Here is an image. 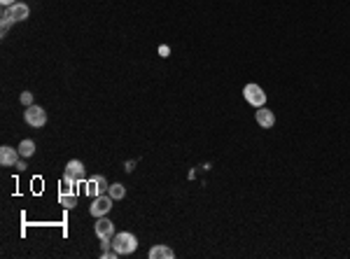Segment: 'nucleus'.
Instances as JSON below:
<instances>
[{"instance_id": "1", "label": "nucleus", "mask_w": 350, "mask_h": 259, "mask_svg": "<svg viewBox=\"0 0 350 259\" xmlns=\"http://www.w3.org/2000/svg\"><path fill=\"white\" fill-rule=\"evenodd\" d=\"M86 180V168L84 163L80 161V159H70L66 166V175H63V184H66L68 189H75V184L84 182Z\"/></svg>"}, {"instance_id": "2", "label": "nucleus", "mask_w": 350, "mask_h": 259, "mask_svg": "<svg viewBox=\"0 0 350 259\" xmlns=\"http://www.w3.org/2000/svg\"><path fill=\"white\" fill-rule=\"evenodd\" d=\"M136 248H138V238L131 234V231H122V234H115V238H112V250H115V252L119 254V257L136 252Z\"/></svg>"}, {"instance_id": "3", "label": "nucleus", "mask_w": 350, "mask_h": 259, "mask_svg": "<svg viewBox=\"0 0 350 259\" xmlns=\"http://www.w3.org/2000/svg\"><path fill=\"white\" fill-rule=\"evenodd\" d=\"M107 189H110V184H107V180L103 178V175H94V178L84 180V192L86 196H101V194H107Z\"/></svg>"}, {"instance_id": "4", "label": "nucleus", "mask_w": 350, "mask_h": 259, "mask_svg": "<svg viewBox=\"0 0 350 259\" xmlns=\"http://www.w3.org/2000/svg\"><path fill=\"white\" fill-rule=\"evenodd\" d=\"M112 201L115 198L110 196V194H101V196H96L94 198V203H91V208H89V213H91V217H105L107 213L112 210Z\"/></svg>"}, {"instance_id": "5", "label": "nucleus", "mask_w": 350, "mask_h": 259, "mask_svg": "<svg viewBox=\"0 0 350 259\" xmlns=\"http://www.w3.org/2000/svg\"><path fill=\"white\" fill-rule=\"evenodd\" d=\"M24 119H26V124L28 126H45V122H47V112H45V107H40V105H28L26 107V112H24Z\"/></svg>"}, {"instance_id": "6", "label": "nucleus", "mask_w": 350, "mask_h": 259, "mask_svg": "<svg viewBox=\"0 0 350 259\" xmlns=\"http://www.w3.org/2000/svg\"><path fill=\"white\" fill-rule=\"evenodd\" d=\"M243 96H245V101H248L250 105H254V107H262L266 103V94L259 84H248L243 89Z\"/></svg>"}, {"instance_id": "7", "label": "nucleus", "mask_w": 350, "mask_h": 259, "mask_svg": "<svg viewBox=\"0 0 350 259\" xmlns=\"http://www.w3.org/2000/svg\"><path fill=\"white\" fill-rule=\"evenodd\" d=\"M94 231H96V236L101 240H112L115 238V224H112L110 219H105V217H98V222L94 224Z\"/></svg>"}, {"instance_id": "8", "label": "nucleus", "mask_w": 350, "mask_h": 259, "mask_svg": "<svg viewBox=\"0 0 350 259\" xmlns=\"http://www.w3.org/2000/svg\"><path fill=\"white\" fill-rule=\"evenodd\" d=\"M19 157H21L19 150L10 147V145H3V147H0V163H3V166H16Z\"/></svg>"}, {"instance_id": "9", "label": "nucleus", "mask_w": 350, "mask_h": 259, "mask_svg": "<svg viewBox=\"0 0 350 259\" xmlns=\"http://www.w3.org/2000/svg\"><path fill=\"white\" fill-rule=\"evenodd\" d=\"M254 119H257V124L262 128H271L275 124V115L271 110H266L264 105L262 107H257V112H254Z\"/></svg>"}, {"instance_id": "10", "label": "nucleus", "mask_w": 350, "mask_h": 259, "mask_svg": "<svg viewBox=\"0 0 350 259\" xmlns=\"http://www.w3.org/2000/svg\"><path fill=\"white\" fill-rule=\"evenodd\" d=\"M10 12H12V16H14V21H26L28 14H31V10H28L26 3H14V5L10 7Z\"/></svg>"}, {"instance_id": "11", "label": "nucleus", "mask_w": 350, "mask_h": 259, "mask_svg": "<svg viewBox=\"0 0 350 259\" xmlns=\"http://www.w3.org/2000/svg\"><path fill=\"white\" fill-rule=\"evenodd\" d=\"M159 257L173 259V257H175V252H173L171 248H166V245H154V248L150 250V259H159Z\"/></svg>"}, {"instance_id": "12", "label": "nucleus", "mask_w": 350, "mask_h": 259, "mask_svg": "<svg viewBox=\"0 0 350 259\" xmlns=\"http://www.w3.org/2000/svg\"><path fill=\"white\" fill-rule=\"evenodd\" d=\"M10 24H14V16H12L10 7H3V14H0V26H3V35L7 33V28H10Z\"/></svg>"}, {"instance_id": "13", "label": "nucleus", "mask_w": 350, "mask_h": 259, "mask_svg": "<svg viewBox=\"0 0 350 259\" xmlns=\"http://www.w3.org/2000/svg\"><path fill=\"white\" fill-rule=\"evenodd\" d=\"M16 150H19L21 157H33V152H35V142L33 140H21Z\"/></svg>"}, {"instance_id": "14", "label": "nucleus", "mask_w": 350, "mask_h": 259, "mask_svg": "<svg viewBox=\"0 0 350 259\" xmlns=\"http://www.w3.org/2000/svg\"><path fill=\"white\" fill-rule=\"evenodd\" d=\"M61 206L63 208H75L77 206V198H75V194H68V187L63 189V194H61Z\"/></svg>"}, {"instance_id": "15", "label": "nucleus", "mask_w": 350, "mask_h": 259, "mask_svg": "<svg viewBox=\"0 0 350 259\" xmlns=\"http://www.w3.org/2000/svg\"><path fill=\"white\" fill-rule=\"evenodd\" d=\"M107 194H110L112 198H124L126 196V189H124V184H119V182H115V184H110V189H107Z\"/></svg>"}, {"instance_id": "16", "label": "nucleus", "mask_w": 350, "mask_h": 259, "mask_svg": "<svg viewBox=\"0 0 350 259\" xmlns=\"http://www.w3.org/2000/svg\"><path fill=\"white\" fill-rule=\"evenodd\" d=\"M21 103H24L26 107L33 105V94L31 91H24V94H21Z\"/></svg>"}, {"instance_id": "17", "label": "nucleus", "mask_w": 350, "mask_h": 259, "mask_svg": "<svg viewBox=\"0 0 350 259\" xmlns=\"http://www.w3.org/2000/svg\"><path fill=\"white\" fill-rule=\"evenodd\" d=\"M101 257H103V259H115V257H119V254H117L115 250H103Z\"/></svg>"}, {"instance_id": "18", "label": "nucleus", "mask_w": 350, "mask_h": 259, "mask_svg": "<svg viewBox=\"0 0 350 259\" xmlns=\"http://www.w3.org/2000/svg\"><path fill=\"white\" fill-rule=\"evenodd\" d=\"M0 3H3V7H12L16 0H0Z\"/></svg>"}, {"instance_id": "19", "label": "nucleus", "mask_w": 350, "mask_h": 259, "mask_svg": "<svg viewBox=\"0 0 350 259\" xmlns=\"http://www.w3.org/2000/svg\"><path fill=\"white\" fill-rule=\"evenodd\" d=\"M14 168H16V171H26V163H24V161H16Z\"/></svg>"}]
</instances>
